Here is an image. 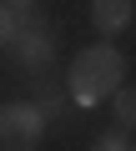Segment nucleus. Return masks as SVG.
<instances>
[{
	"instance_id": "nucleus-2",
	"label": "nucleus",
	"mask_w": 136,
	"mask_h": 151,
	"mask_svg": "<svg viewBox=\"0 0 136 151\" xmlns=\"http://www.w3.org/2000/svg\"><path fill=\"white\" fill-rule=\"evenodd\" d=\"M40 131H45V111L40 101H10L0 111V141L10 151H25V146H40Z\"/></svg>"
},
{
	"instance_id": "nucleus-6",
	"label": "nucleus",
	"mask_w": 136,
	"mask_h": 151,
	"mask_svg": "<svg viewBox=\"0 0 136 151\" xmlns=\"http://www.w3.org/2000/svg\"><path fill=\"white\" fill-rule=\"evenodd\" d=\"M111 106H116V121L121 126H136V86H116Z\"/></svg>"
},
{
	"instance_id": "nucleus-8",
	"label": "nucleus",
	"mask_w": 136,
	"mask_h": 151,
	"mask_svg": "<svg viewBox=\"0 0 136 151\" xmlns=\"http://www.w3.org/2000/svg\"><path fill=\"white\" fill-rule=\"evenodd\" d=\"M35 101H40V111H45V116H55V111H60V106H65V101H60V91H55V86H45V91H40V96H35Z\"/></svg>"
},
{
	"instance_id": "nucleus-5",
	"label": "nucleus",
	"mask_w": 136,
	"mask_h": 151,
	"mask_svg": "<svg viewBox=\"0 0 136 151\" xmlns=\"http://www.w3.org/2000/svg\"><path fill=\"white\" fill-rule=\"evenodd\" d=\"M131 10H136V0H91V25L101 35H121L131 25Z\"/></svg>"
},
{
	"instance_id": "nucleus-7",
	"label": "nucleus",
	"mask_w": 136,
	"mask_h": 151,
	"mask_svg": "<svg viewBox=\"0 0 136 151\" xmlns=\"http://www.w3.org/2000/svg\"><path fill=\"white\" fill-rule=\"evenodd\" d=\"M91 146H96V151H126L131 141H126V131H101V136H96Z\"/></svg>"
},
{
	"instance_id": "nucleus-4",
	"label": "nucleus",
	"mask_w": 136,
	"mask_h": 151,
	"mask_svg": "<svg viewBox=\"0 0 136 151\" xmlns=\"http://www.w3.org/2000/svg\"><path fill=\"white\" fill-rule=\"evenodd\" d=\"M10 50H15V60H20L25 70H45V65H50V55H55V45H50V35H45L40 25H30Z\"/></svg>"
},
{
	"instance_id": "nucleus-3",
	"label": "nucleus",
	"mask_w": 136,
	"mask_h": 151,
	"mask_svg": "<svg viewBox=\"0 0 136 151\" xmlns=\"http://www.w3.org/2000/svg\"><path fill=\"white\" fill-rule=\"evenodd\" d=\"M30 25H40V0H0V35L15 45Z\"/></svg>"
},
{
	"instance_id": "nucleus-1",
	"label": "nucleus",
	"mask_w": 136,
	"mask_h": 151,
	"mask_svg": "<svg viewBox=\"0 0 136 151\" xmlns=\"http://www.w3.org/2000/svg\"><path fill=\"white\" fill-rule=\"evenodd\" d=\"M121 76H126V55L111 45V35L101 40V45H86L76 60H71V96H76V106H96V101H106V96H116V86H121Z\"/></svg>"
}]
</instances>
